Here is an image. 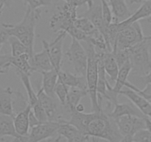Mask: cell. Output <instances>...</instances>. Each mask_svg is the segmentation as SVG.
Masks as SVG:
<instances>
[{"instance_id": "34", "label": "cell", "mask_w": 151, "mask_h": 142, "mask_svg": "<svg viewBox=\"0 0 151 142\" xmlns=\"http://www.w3.org/2000/svg\"><path fill=\"white\" fill-rule=\"evenodd\" d=\"M86 136L87 135L82 134L78 130H77L74 134L66 138V139L67 142H86Z\"/></svg>"}, {"instance_id": "41", "label": "cell", "mask_w": 151, "mask_h": 142, "mask_svg": "<svg viewBox=\"0 0 151 142\" xmlns=\"http://www.w3.org/2000/svg\"><path fill=\"white\" fill-rule=\"evenodd\" d=\"M139 95H141V94H139ZM141 96H143V97H144L145 99L147 101L150 102V103L151 104V96H147V95H141Z\"/></svg>"}, {"instance_id": "1", "label": "cell", "mask_w": 151, "mask_h": 142, "mask_svg": "<svg viewBox=\"0 0 151 142\" xmlns=\"http://www.w3.org/2000/svg\"><path fill=\"white\" fill-rule=\"evenodd\" d=\"M40 9L32 10L27 7L22 20L16 25L1 23L3 31L8 36L19 39L29 50L31 56L34 55V43L35 38V27L41 18Z\"/></svg>"}, {"instance_id": "12", "label": "cell", "mask_w": 151, "mask_h": 142, "mask_svg": "<svg viewBox=\"0 0 151 142\" xmlns=\"http://www.w3.org/2000/svg\"><path fill=\"white\" fill-rule=\"evenodd\" d=\"M88 9L84 13V17H86L89 19L94 26V28L100 31V33L103 36L106 33V28L108 25L105 22L102 13V8L100 4H94V1L87 4Z\"/></svg>"}, {"instance_id": "40", "label": "cell", "mask_w": 151, "mask_h": 142, "mask_svg": "<svg viewBox=\"0 0 151 142\" xmlns=\"http://www.w3.org/2000/svg\"><path fill=\"white\" fill-rule=\"evenodd\" d=\"M128 1H130L131 3H137V4H139V3H144L145 2V1H148V0H128Z\"/></svg>"}, {"instance_id": "22", "label": "cell", "mask_w": 151, "mask_h": 142, "mask_svg": "<svg viewBox=\"0 0 151 142\" xmlns=\"http://www.w3.org/2000/svg\"><path fill=\"white\" fill-rule=\"evenodd\" d=\"M107 114L114 120L123 115H134L140 118L145 117L133 104L130 103H117L114 106L113 109Z\"/></svg>"}, {"instance_id": "16", "label": "cell", "mask_w": 151, "mask_h": 142, "mask_svg": "<svg viewBox=\"0 0 151 142\" xmlns=\"http://www.w3.org/2000/svg\"><path fill=\"white\" fill-rule=\"evenodd\" d=\"M4 136L13 137L12 142H26L27 135L21 136L16 133L13 117L0 114V137Z\"/></svg>"}, {"instance_id": "15", "label": "cell", "mask_w": 151, "mask_h": 142, "mask_svg": "<svg viewBox=\"0 0 151 142\" xmlns=\"http://www.w3.org/2000/svg\"><path fill=\"white\" fill-rule=\"evenodd\" d=\"M29 64L34 72H38L40 73L54 70L49 57L47 47L44 45H43V49L41 52L34 53L29 60Z\"/></svg>"}, {"instance_id": "33", "label": "cell", "mask_w": 151, "mask_h": 142, "mask_svg": "<svg viewBox=\"0 0 151 142\" xmlns=\"http://www.w3.org/2000/svg\"><path fill=\"white\" fill-rule=\"evenodd\" d=\"M125 87H127V88L131 89V90H134L137 93H138L139 94L141 95H147V96H151V83L150 84H146L145 87L141 90V89L138 88L137 86H135L134 84H131L129 81H127L125 84Z\"/></svg>"}, {"instance_id": "30", "label": "cell", "mask_w": 151, "mask_h": 142, "mask_svg": "<svg viewBox=\"0 0 151 142\" xmlns=\"http://www.w3.org/2000/svg\"><path fill=\"white\" fill-rule=\"evenodd\" d=\"M27 7L32 10H38L41 7H47L52 4L51 0H23Z\"/></svg>"}, {"instance_id": "4", "label": "cell", "mask_w": 151, "mask_h": 142, "mask_svg": "<svg viewBox=\"0 0 151 142\" xmlns=\"http://www.w3.org/2000/svg\"><path fill=\"white\" fill-rule=\"evenodd\" d=\"M78 7L72 3H65L62 7L51 16L50 28L54 33L66 32L74 27V22L78 17L77 14Z\"/></svg>"}, {"instance_id": "28", "label": "cell", "mask_w": 151, "mask_h": 142, "mask_svg": "<svg viewBox=\"0 0 151 142\" xmlns=\"http://www.w3.org/2000/svg\"><path fill=\"white\" fill-rule=\"evenodd\" d=\"M69 87H67L66 85H65L61 81L58 79V81L57 84H56L55 87L54 93L55 96L58 98V101H60V103L61 104V105L65 106V104H66V96H67L68 92H69Z\"/></svg>"}, {"instance_id": "27", "label": "cell", "mask_w": 151, "mask_h": 142, "mask_svg": "<svg viewBox=\"0 0 151 142\" xmlns=\"http://www.w3.org/2000/svg\"><path fill=\"white\" fill-rule=\"evenodd\" d=\"M74 25L79 30L82 31L83 33L88 36L91 35L97 30L91 21L84 16L77 18L74 22Z\"/></svg>"}, {"instance_id": "42", "label": "cell", "mask_w": 151, "mask_h": 142, "mask_svg": "<svg viewBox=\"0 0 151 142\" xmlns=\"http://www.w3.org/2000/svg\"><path fill=\"white\" fill-rule=\"evenodd\" d=\"M7 0H0V7H2V6H4L7 3Z\"/></svg>"}, {"instance_id": "32", "label": "cell", "mask_w": 151, "mask_h": 142, "mask_svg": "<svg viewBox=\"0 0 151 142\" xmlns=\"http://www.w3.org/2000/svg\"><path fill=\"white\" fill-rule=\"evenodd\" d=\"M32 111L34 115H35V118L38 119V121L41 124V123H45L49 121L47 115H46L45 112H44V109H43L40 102H38L36 105H35L33 107H32Z\"/></svg>"}, {"instance_id": "44", "label": "cell", "mask_w": 151, "mask_h": 142, "mask_svg": "<svg viewBox=\"0 0 151 142\" xmlns=\"http://www.w3.org/2000/svg\"><path fill=\"white\" fill-rule=\"evenodd\" d=\"M63 1H64L65 3H72V4L74 0H63Z\"/></svg>"}, {"instance_id": "43", "label": "cell", "mask_w": 151, "mask_h": 142, "mask_svg": "<svg viewBox=\"0 0 151 142\" xmlns=\"http://www.w3.org/2000/svg\"><path fill=\"white\" fill-rule=\"evenodd\" d=\"M145 40L149 44H151V35L149 36H145Z\"/></svg>"}, {"instance_id": "45", "label": "cell", "mask_w": 151, "mask_h": 142, "mask_svg": "<svg viewBox=\"0 0 151 142\" xmlns=\"http://www.w3.org/2000/svg\"><path fill=\"white\" fill-rule=\"evenodd\" d=\"M147 22H148L149 23H150V25H151V16H150V17L148 18V19H147Z\"/></svg>"}, {"instance_id": "13", "label": "cell", "mask_w": 151, "mask_h": 142, "mask_svg": "<svg viewBox=\"0 0 151 142\" xmlns=\"http://www.w3.org/2000/svg\"><path fill=\"white\" fill-rule=\"evenodd\" d=\"M125 90H122L119 95L125 96L131 101V103L143 114L151 120V104L147 101L143 96L134 90L125 87Z\"/></svg>"}, {"instance_id": "38", "label": "cell", "mask_w": 151, "mask_h": 142, "mask_svg": "<svg viewBox=\"0 0 151 142\" xmlns=\"http://www.w3.org/2000/svg\"><path fill=\"white\" fill-rule=\"evenodd\" d=\"M145 129H147L151 133V120L147 117L145 118Z\"/></svg>"}, {"instance_id": "7", "label": "cell", "mask_w": 151, "mask_h": 142, "mask_svg": "<svg viewBox=\"0 0 151 142\" xmlns=\"http://www.w3.org/2000/svg\"><path fill=\"white\" fill-rule=\"evenodd\" d=\"M65 55L72 64L75 70V74L80 76L86 77L88 56L81 41L72 38V42Z\"/></svg>"}, {"instance_id": "35", "label": "cell", "mask_w": 151, "mask_h": 142, "mask_svg": "<svg viewBox=\"0 0 151 142\" xmlns=\"http://www.w3.org/2000/svg\"><path fill=\"white\" fill-rule=\"evenodd\" d=\"M41 123L38 121L36 118H35V115L32 112V109H31L30 112L29 114V129L32 128L33 127H35V126L38 125Z\"/></svg>"}, {"instance_id": "3", "label": "cell", "mask_w": 151, "mask_h": 142, "mask_svg": "<svg viewBox=\"0 0 151 142\" xmlns=\"http://www.w3.org/2000/svg\"><path fill=\"white\" fill-rule=\"evenodd\" d=\"M86 45H83L86 51L88 56L86 79L87 83V90L88 96L91 100V112H99L103 110V107H100L97 102V81H98V72H97V62L96 58V50L94 47L89 42H84Z\"/></svg>"}, {"instance_id": "23", "label": "cell", "mask_w": 151, "mask_h": 142, "mask_svg": "<svg viewBox=\"0 0 151 142\" xmlns=\"http://www.w3.org/2000/svg\"><path fill=\"white\" fill-rule=\"evenodd\" d=\"M58 72L55 70H52L41 73L42 75V86L41 88L46 94L52 98H55L54 90L58 78Z\"/></svg>"}, {"instance_id": "6", "label": "cell", "mask_w": 151, "mask_h": 142, "mask_svg": "<svg viewBox=\"0 0 151 142\" xmlns=\"http://www.w3.org/2000/svg\"><path fill=\"white\" fill-rule=\"evenodd\" d=\"M145 38V36L143 33L142 28L139 22H134L118 33L116 44L112 51L131 48L144 41Z\"/></svg>"}, {"instance_id": "5", "label": "cell", "mask_w": 151, "mask_h": 142, "mask_svg": "<svg viewBox=\"0 0 151 142\" xmlns=\"http://www.w3.org/2000/svg\"><path fill=\"white\" fill-rule=\"evenodd\" d=\"M149 45L150 44L145 38L144 41L131 48L129 62L132 66V71L139 76H144L151 70Z\"/></svg>"}, {"instance_id": "11", "label": "cell", "mask_w": 151, "mask_h": 142, "mask_svg": "<svg viewBox=\"0 0 151 142\" xmlns=\"http://www.w3.org/2000/svg\"><path fill=\"white\" fill-rule=\"evenodd\" d=\"M37 96L39 102L41 103L49 121H55L58 122L62 117L58 115V103L55 98L51 97L46 94L41 88L38 90L37 93Z\"/></svg>"}, {"instance_id": "19", "label": "cell", "mask_w": 151, "mask_h": 142, "mask_svg": "<svg viewBox=\"0 0 151 142\" xmlns=\"http://www.w3.org/2000/svg\"><path fill=\"white\" fill-rule=\"evenodd\" d=\"M14 92L11 87H0V114L14 117L13 95Z\"/></svg>"}, {"instance_id": "25", "label": "cell", "mask_w": 151, "mask_h": 142, "mask_svg": "<svg viewBox=\"0 0 151 142\" xmlns=\"http://www.w3.org/2000/svg\"><path fill=\"white\" fill-rule=\"evenodd\" d=\"M87 96H88L87 90H82V89L79 88H69L64 106H66L69 111L72 109H75V106L78 104H80L81 99Z\"/></svg>"}, {"instance_id": "31", "label": "cell", "mask_w": 151, "mask_h": 142, "mask_svg": "<svg viewBox=\"0 0 151 142\" xmlns=\"http://www.w3.org/2000/svg\"><path fill=\"white\" fill-rule=\"evenodd\" d=\"M134 142H151V133L147 129H142L133 135Z\"/></svg>"}, {"instance_id": "8", "label": "cell", "mask_w": 151, "mask_h": 142, "mask_svg": "<svg viewBox=\"0 0 151 142\" xmlns=\"http://www.w3.org/2000/svg\"><path fill=\"white\" fill-rule=\"evenodd\" d=\"M66 36L67 33L66 32H60L51 43H49L44 39L42 40V44L47 47L52 65L57 72H59L61 70L63 62V41Z\"/></svg>"}, {"instance_id": "14", "label": "cell", "mask_w": 151, "mask_h": 142, "mask_svg": "<svg viewBox=\"0 0 151 142\" xmlns=\"http://www.w3.org/2000/svg\"><path fill=\"white\" fill-rule=\"evenodd\" d=\"M151 16V0L145 1L142 3V5L137 9L135 13H132L129 18L122 22H116L118 31H121L122 30L125 29V28L129 25H132L133 23L137 22H139L141 19H148Z\"/></svg>"}, {"instance_id": "36", "label": "cell", "mask_w": 151, "mask_h": 142, "mask_svg": "<svg viewBox=\"0 0 151 142\" xmlns=\"http://www.w3.org/2000/svg\"><path fill=\"white\" fill-rule=\"evenodd\" d=\"M4 6H2V7H0V16H1V12H2V10H3V8H4ZM8 38H9L8 36H7V34L4 32V31L2 30L0 32V50H1V47H2L3 44H4L6 41H7Z\"/></svg>"}, {"instance_id": "24", "label": "cell", "mask_w": 151, "mask_h": 142, "mask_svg": "<svg viewBox=\"0 0 151 142\" xmlns=\"http://www.w3.org/2000/svg\"><path fill=\"white\" fill-rule=\"evenodd\" d=\"M15 71H16V73L19 75V78H20L21 81L22 82L25 90H26L28 98V104L30 105L31 108L33 107L35 105H36L39 102V101H38V96H37V93H35V90L32 87L29 76L27 74L21 72V71L17 70H15Z\"/></svg>"}, {"instance_id": "26", "label": "cell", "mask_w": 151, "mask_h": 142, "mask_svg": "<svg viewBox=\"0 0 151 142\" xmlns=\"http://www.w3.org/2000/svg\"><path fill=\"white\" fill-rule=\"evenodd\" d=\"M7 41L9 42L10 46V49H11V56H20L24 54H29L30 57L32 58V56H31L30 53H29V50L27 47L22 44L19 39L13 36H10L7 39Z\"/></svg>"}, {"instance_id": "29", "label": "cell", "mask_w": 151, "mask_h": 142, "mask_svg": "<svg viewBox=\"0 0 151 142\" xmlns=\"http://www.w3.org/2000/svg\"><path fill=\"white\" fill-rule=\"evenodd\" d=\"M112 53L114 55L118 65L119 67H121L125 62L129 60L130 56H131V48L115 50L112 51Z\"/></svg>"}, {"instance_id": "37", "label": "cell", "mask_w": 151, "mask_h": 142, "mask_svg": "<svg viewBox=\"0 0 151 142\" xmlns=\"http://www.w3.org/2000/svg\"><path fill=\"white\" fill-rule=\"evenodd\" d=\"M138 77H139L140 80L142 81V82L144 83L145 85H146V84H150L151 83V70L147 74V75H144V76H138Z\"/></svg>"}, {"instance_id": "2", "label": "cell", "mask_w": 151, "mask_h": 142, "mask_svg": "<svg viewBox=\"0 0 151 142\" xmlns=\"http://www.w3.org/2000/svg\"><path fill=\"white\" fill-rule=\"evenodd\" d=\"M84 135L104 139L109 142H119L123 137L118 129L116 121L104 109L88 113Z\"/></svg>"}, {"instance_id": "46", "label": "cell", "mask_w": 151, "mask_h": 142, "mask_svg": "<svg viewBox=\"0 0 151 142\" xmlns=\"http://www.w3.org/2000/svg\"><path fill=\"white\" fill-rule=\"evenodd\" d=\"M0 74H2V73H1V71H0Z\"/></svg>"}, {"instance_id": "20", "label": "cell", "mask_w": 151, "mask_h": 142, "mask_svg": "<svg viewBox=\"0 0 151 142\" xmlns=\"http://www.w3.org/2000/svg\"><path fill=\"white\" fill-rule=\"evenodd\" d=\"M103 61L105 72L109 75L108 81L112 86V84H114L117 78L119 67L112 52H103Z\"/></svg>"}, {"instance_id": "39", "label": "cell", "mask_w": 151, "mask_h": 142, "mask_svg": "<svg viewBox=\"0 0 151 142\" xmlns=\"http://www.w3.org/2000/svg\"><path fill=\"white\" fill-rule=\"evenodd\" d=\"M75 109L78 112H84V111H85V107H84V105L83 104L80 103L75 106Z\"/></svg>"}, {"instance_id": "18", "label": "cell", "mask_w": 151, "mask_h": 142, "mask_svg": "<svg viewBox=\"0 0 151 142\" xmlns=\"http://www.w3.org/2000/svg\"><path fill=\"white\" fill-rule=\"evenodd\" d=\"M108 1L113 16L112 22H122L129 18L132 14L127 5L125 0H108Z\"/></svg>"}, {"instance_id": "21", "label": "cell", "mask_w": 151, "mask_h": 142, "mask_svg": "<svg viewBox=\"0 0 151 142\" xmlns=\"http://www.w3.org/2000/svg\"><path fill=\"white\" fill-rule=\"evenodd\" d=\"M58 79L69 88H79L87 90V83L85 76H80L72 72L63 71L58 72Z\"/></svg>"}, {"instance_id": "10", "label": "cell", "mask_w": 151, "mask_h": 142, "mask_svg": "<svg viewBox=\"0 0 151 142\" xmlns=\"http://www.w3.org/2000/svg\"><path fill=\"white\" fill-rule=\"evenodd\" d=\"M145 118L134 115H123L114 121H116L118 129L122 135H134L139 130L145 129Z\"/></svg>"}, {"instance_id": "9", "label": "cell", "mask_w": 151, "mask_h": 142, "mask_svg": "<svg viewBox=\"0 0 151 142\" xmlns=\"http://www.w3.org/2000/svg\"><path fill=\"white\" fill-rule=\"evenodd\" d=\"M58 122L47 121L41 123L30 129L27 136L26 142H40L58 135Z\"/></svg>"}, {"instance_id": "17", "label": "cell", "mask_w": 151, "mask_h": 142, "mask_svg": "<svg viewBox=\"0 0 151 142\" xmlns=\"http://www.w3.org/2000/svg\"><path fill=\"white\" fill-rule=\"evenodd\" d=\"M30 105L28 104L27 106L20 112H17L13 117V124H14L16 131L19 135L27 136L29 132V114L30 112Z\"/></svg>"}]
</instances>
